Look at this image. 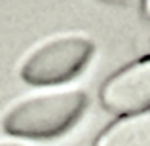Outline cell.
Instances as JSON below:
<instances>
[{"label":"cell","mask_w":150,"mask_h":146,"mask_svg":"<svg viewBox=\"0 0 150 146\" xmlns=\"http://www.w3.org/2000/svg\"><path fill=\"white\" fill-rule=\"evenodd\" d=\"M86 95L82 91H53L29 97L13 104L2 118L10 135L27 139H48L65 133L82 116Z\"/></svg>","instance_id":"cell-1"},{"label":"cell","mask_w":150,"mask_h":146,"mask_svg":"<svg viewBox=\"0 0 150 146\" xmlns=\"http://www.w3.org/2000/svg\"><path fill=\"white\" fill-rule=\"evenodd\" d=\"M93 53L84 36H61L42 44L25 59L21 78L33 85H53L74 78Z\"/></svg>","instance_id":"cell-2"},{"label":"cell","mask_w":150,"mask_h":146,"mask_svg":"<svg viewBox=\"0 0 150 146\" xmlns=\"http://www.w3.org/2000/svg\"><path fill=\"white\" fill-rule=\"evenodd\" d=\"M101 102L114 114H139L150 106V57L131 63L101 89Z\"/></svg>","instance_id":"cell-3"},{"label":"cell","mask_w":150,"mask_h":146,"mask_svg":"<svg viewBox=\"0 0 150 146\" xmlns=\"http://www.w3.org/2000/svg\"><path fill=\"white\" fill-rule=\"evenodd\" d=\"M95 146H150V108L112 123Z\"/></svg>","instance_id":"cell-4"},{"label":"cell","mask_w":150,"mask_h":146,"mask_svg":"<svg viewBox=\"0 0 150 146\" xmlns=\"http://www.w3.org/2000/svg\"><path fill=\"white\" fill-rule=\"evenodd\" d=\"M143 13L146 19H150V0H143Z\"/></svg>","instance_id":"cell-5"},{"label":"cell","mask_w":150,"mask_h":146,"mask_svg":"<svg viewBox=\"0 0 150 146\" xmlns=\"http://www.w3.org/2000/svg\"><path fill=\"white\" fill-rule=\"evenodd\" d=\"M105 2H110V4H122V6H127V4H133L135 0H105Z\"/></svg>","instance_id":"cell-6"},{"label":"cell","mask_w":150,"mask_h":146,"mask_svg":"<svg viewBox=\"0 0 150 146\" xmlns=\"http://www.w3.org/2000/svg\"><path fill=\"white\" fill-rule=\"evenodd\" d=\"M0 146H19V144H0Z\"/></svg>","instance_id":"cell-7"}]
</instances>
